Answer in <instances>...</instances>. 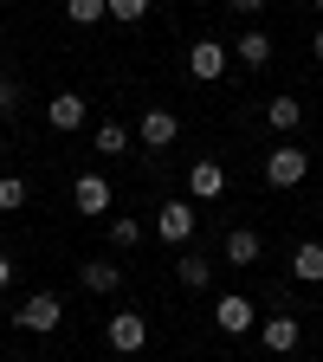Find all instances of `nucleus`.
<instances>
[{
    "mask_svg": "<svg viewBox=\"0 0 323 362\" xmlns=\"http://www.w3.org/2000/svg\"><path fill=\"white\" fill-rule=\"evenodd\" d=\"M13 324H20V330H33V337H52V330L65 324V304H59L52 291H33V298L13 310Z\"/></svg>",
    "mask_w": 323,
    "mask_h": 362,
    "instance_id": "1",
    "label": "nucleus"
},
{
    "mask_svg": "<svg viewBox=\"0 0 323 362\" xmlns=\"http://www.w3.org/2000/svg\"><path fill=\"white\" fill-rule=\"evenodd\" d=\"M213 324H220L226 337H246V330L259 324V304H252L246 291H220V298H213Z\"/></svg>",
    "mask_w": 323,
    "mask_h": 362,
    "instance_id": "2",
    "label": "nucleus"
},
{
    "mask_svg": "<svg viewBox=\"0 0 323 362\" xmlns=\"http://www.w3.org/2000/svg\"><path fill=\"white\" fill-rule=\"evenodd\" d=\"M104 343H110L117 356H136V349L149 343V317H143V310H117L110 324H104Z\"/></svg>",
    "mask_w": 323,
    "mask_h": 362,
    "instance_id": "3",
    "label": "nucleus"
},
{
    "mask_svg": "<svg viewBox=\"0 0 323 362\" xmlns=\"http://www.w3.org/2000/svg\"><path fill=\"white\" fill-rule=\"evenodd\" d=\"M226 65H233V45H220V39H194V45H188V71H194L201 84H220Z\"/></svg>",
    "mask_w": 323,
    "mask_h": 362,
    "instance_id": "4",
    "label": "nucleus"
},
{
    "mask_svg": "<svg viewBox=\"0 0 323 362\" xmlns=\"http://www.w3.org/2000/svg\"><path fill=\"white\" fill-rule=\"evenodd\" d=\"M304 175H310V156L298 143H278V149L265 156V181H271V188H298Z\"/></svg>",
    "mask_w": 323,
    "mask_h": 362,
    "instance_id": "5",
    "label": "nucleus"
},
{
    "mask_svg": "<svg viewBox=\"0 0 323 362\" xmlns=\"http://www.w3.org/2000/svg\"><path fill=\"white\" fill-rule=\"evenodd\" d=\"M71 207H78V214H90V220H104V214L117 207V194H110V181L90 168V175H78V181H71Z\"/></svg>",
    "mask_w": 323,
    "mask_h": 362,
    "instance_id": "6",
    "label": "nucleus"
},
{
    "mask_svg": "<svg viewBox=\"0 0 323 362\" xmlns=\"http://www.w3.org/2000/svg\"><path fill=\"white\" fill-rule=\"evenodd\" d=\"M155 240L188 246V240H194V201H162V207H155Z\"/></svg>",
    "mask_w": 323,
    "mask_h": 362,
    "instance_id": "7",
    "label": "nucleus"
},
{
    "mask_svg": "<svg viewBox=\"0 0 323 362\" xmlns=\"http://www.w3.org/2000/svg\"><path fill=\"white\" fill-rule=\"evenodd\" d=\"M136 136H143L149 149H168L175 136H181V123H175V110H162V104H149L143 110V123H136Z\"/></svg>",
    "mask_w": 323,
    "mask_h": 362,
    "instance_id": "8",
    "label": "nucleus"
},
{
    "mask_svg": "<svg viewBox=\"0 0 323 362\" xmlns=\"http://www.w3.org/2000/svg\"><path fill=\"white\" fill-rule=\"evenodd\" d=\"M188 194H194V201H220V194H226V168H220L213 156L188 168Z\"/></svg>",
    "mask_w": 323,
    "mask_h": 362,
    "instance_id": "9",
    "label": "nucleus"
},
{
    "mask_svg": "<svg viewBox=\"0 0 323 362\" xmlns=\"http://www.w3.org/2000/svg\"><path fill=\"white\" fill-rule=\"evenodd\" d=\"M78 285H84V291H98V298H110V291L123 285V272H117L110 259H84V265H78Z\"/></svg>",
    "mask_w": 323,
    "mask_h": 362,
    "instance_id": "10",
    "label": "nucleus"
},
{
    "mask_svg": "<svg viewBox=\"0 0 323 362\" xmlns=\"http://www.w3.org/2000/svg\"><path fill=\"white\" fill-rule=\"evenodd\" d=\"M84 117H90V104L78 98V90H59V98H52V129H59V136L84 129Z\"/></svg>",
    "mask_w": 323,
    "mask_h": 362,
    "instance_id": "11",
    "label": "nucleus"
},
{
    "mask_svg": "<svg viewBox=\"0 0 323 362\" xmlns=\"http://www.w3.org/2000/svg\"><path fill=\"white\" fill-rule=\"evenodd\" d=\"M259 337H265V349H271V356H291L304 330H298V317H285V310H278V317H265V330H259Z\"/></svg>",
    "mask_w": 323,
    "mask_h": 362,
    "instance_id": "12",
    "label": "nucleus"
},
{
    "mask_svg": "<svg viewBox=\"0 0 323 362\" xmlns=\"http://www.w3.org/2000/svg\"><path fill=\"white\" fill-rule=\"evenodd\" d=\"M233 59H240V65H252V71H265V65H271V39H265L259 26H252V33H240V39H233Z\"/></svg>",
    "mask_w": 323,
    "mask_h": 362,
    "instance_id": "13",
    "label": "nucleus"
},
{
    "mask_svg": "<svg viewBox=\"0 0 323 362\" xmlns=\"http://www.w3.org/2000/svg\"><path fill=\"white\" fill-rule=\"evenodd\" d=\"M291 279H298V285H317V279H323V246H317V240H304V246L291 252Z\"/></svg>",
    "mask_w": 323,
    "mask_h": 362,
    "instance_id": "14",
    "label": "nucleus"
},
{
    "mask_svg": "<svg viewBox=\"0 0 323 362\" xmlns=\"http://www.w3.org/2000/svg\"><path fill=\"white\" fill-rule=\"evenodd\" d=\"M226 265H259V233L252 226H233V233H226Z\"/></svg>",
    "mask_w": 323,
    "mask_h": 362,
    "instance_id": "15",
    "label": "nucleus"
},
{
    "mask_svg": "<svg viewBox=\"0 0 323 362\" xmlns=\"http://www.w3.org/2000/svg\"><path fill=\"white\" fill-rule=\"evenodd\" d=\"M175 279L188 285V291H207V279H213V265H207L201 252H188V259H175Z\"/></svg>",
    "mask_w": 323,
    "mask_h": 362,
    "instance_id": "16",
    "label": "nucleus"
},
{
    "mask_svg": "<svg viewBox=\"0 0 323 362\" xmlns=\"http://www.w3.org/2000/svg\"><path fill=\"white\" fill-rule=\"evenodd\" d=\"M265 123H271V129H298V123H304V104H298V98H271V104H265Z\"/></svg>",
    "mask_w": 323,
    "mask_h": 362,
    "instance_id": "17",
    "label": "nucleus"
},
{
    "mask_svg": "<svg viewBox=\"0 0 323 362\" xmlns=\"http://www.w3.org/2000/svg\"><path fill=\"white\" fill-rule=\"evenodd\" d=\"M110 246H117V252L143 246V220H129V214H123V220H110Z\"/></svg>",
    "mask_w": 323,
    "mask_h": 362,
    "instance_id": "18",
    "label": "nucleus"
},
{
    "mask_svg": "<svg viewBox=\"0 0 323 362\" xmlns=\"http://www.w3.org/2000/svg\"><path fill=\"white\" fill-rule=\"evenodd\" d=\"M129 149V129L123 123H98V156H123Z\"/></svg>",
    "mask_w": 323,
    "mask_h": 362,
    "instance_id": "19",
    "label": "nucleus"
},
{
    "mask_svg": "<svg viewBox=\"0 0 323 362\" xmlns=\"http://www.w3.org/2000/svg\"><path fill=\"white\" fill-rule=\"evenodd\" d=\"M104 13H110L117 26H136V20L149 13V0H104Z\"/></svg>",
    "mask_w": 323,
    "mask_h": 362,
    "instance_id": "20",
    "label": "nucleus"
},
{
    "mask_svg": "<svg viewBox=\"0 0 323 362\" xmlns=\"http://www.w3.org/2000/svg\"><path fill=\"white\" fill-rule=\"evenodd\" d=\"M13 207H26V181L20 175H0V214H13Z\"/></svg>",
    "mask_w": 323,
    "mask_h": 362,
    "instance_id": "21",
    "label": "nucleus"
},
{
    "mask_svg": "<svg viewBox=\"0 0 323 362\" xmlns=\"http://www.w3.org/2000/svg\"><path fill=\"white\" fill-rule=\"evenodd\" d=\"M65 13H71V26H98L104 20V0H65Z\"/></svg>",
    "mask_w": 323,
    "mask_h": 362,
    "instance_id": "22",
    "label": "nucleus"
},
{
    "mask_svg": "<svg viewBox=\"0 0 323 362\" xmlns=\"http://www.w3.org/2000/svg\"><path fill=\"white\" fill-rule=\"evenodd\" d=\"M20 110V78H0V117Z\"/></svg>",
    "mask_w": 323,
    "mask_h": 362,
    "instance_id": "23",
    "label": "nucleus"
},
{
    "mask_svg": "<svg viewBox=\"0 0 323 362\" xmlns=\"http://www.w3.org/2000/svg\"><path fill=\"white\" fill-rule=\"evenodd\" d=\"M7 285H13V259L0 252V291H7Z\"/></svg>",
    "mask_w": 323,
    "mask_h": 362,
    "instance_id": "24",
    "label": "nucleus"
},
{
    "mask_svg": "<svg viewBox=\"0 0 323 362\" xmlns=\"http://www.w3.org/2000/svg\"><path fill=\"white\" fill-rule=\"evenodd\" d=\"M226 7H233V13H259V7H265V0H226Z\"/></svg>",
    "mask_w": 323,
    "mask_h": 362,
    "instance_id": "25",
    "label": "nucleus"
},
{
    "mask_svg": "<svg viewBox=\"0 0 323 362\" xmlns=\"http://www.w3.org/2000/svg\"><path fill=\"white\" fill-rule=\"evenodd\" d=\"M310 52H317V59H323V33H317V39H310Z\"/></svg>",
    "mask_w": 323,
    "mask_h": 362,
    "instance_id": "26",
    "label": "nucleus"
},
{
    "mask_svg": "<svg viewBox=\"0 0 323 362\" xmlns=\"http://www.w3.org/2000/svg\"><path fill=\"white\" fill-rule=\"evenodd\" d=\"M317 7H323V0H317Z\"/></svg>",
    "mask_w": 323,
    "mask_h": 362,
    "instance_id": "27",
    "label": "nucleus"
}]
</instances>
